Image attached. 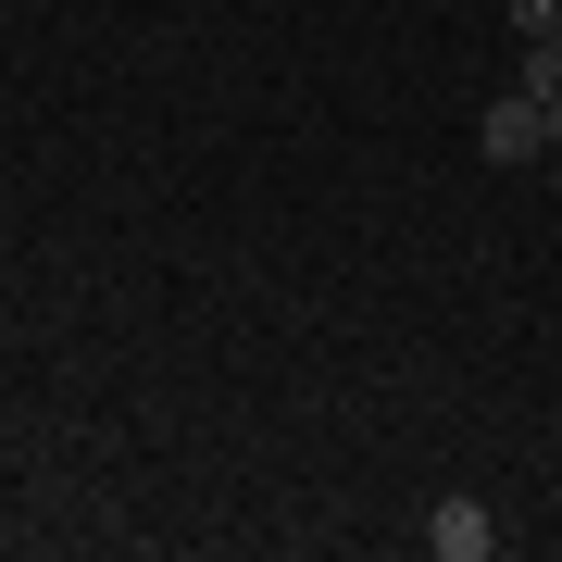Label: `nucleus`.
Returning a JSON list of instances; mask_svg holds the SVG:
<instances>
[{"label":"nucleus","instance_id":"nucleus-1","mask_svg":"<svg viewBox=\"0 0 562 562\" xmlns=\"http://www.w3.org/2000/svg\"><path fill=\"white\" fill-rule=\"evenodd\" d=\"M475 150H487V162H538V150H550V101H525V88H501V101L475 113Z\"/></svg>","mask_w":562,"mask_h":562},{"label":"nucleus","instance_id":"nucleus-2","mask_svg":"<svg viewBox=\"0 0 562 562\" xmlns=\"http://www.w3.org/2000/svg\"><path fill=\"white\" fill-rule=\"evenodd\" d=\"M425 550H438V562H487V550H501V525H487L475 501H438V513H425Z\"/></svg>","mask_w":562,"mask_h":562},{"label":"nucleus","instance_id":"nucleus-3","mask_svg":"<svg viewBox=\"0 0 562 562\" xmlns=\"http://www.w3.org/2000/svg\"><path fill=\"white\" fill-rule=\"evenodd\" d=\"M513 88L525 101H562V25H538V38L513 50Z\"/></svg>","mask_w":562,"mask_h":562}]
</instances>
